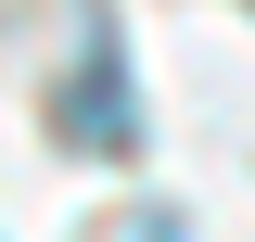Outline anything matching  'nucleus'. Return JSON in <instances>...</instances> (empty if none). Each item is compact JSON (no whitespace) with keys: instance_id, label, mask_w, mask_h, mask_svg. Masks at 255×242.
Returning <instances> with one entry per match:
<instances>
[{"instance_id":"obj_1","label":"nucleus","mask_w":255,"mask_h":242,"mask_svg":"<svg viewBox=\"0 0 255 242\" xmlns=\"http://www.w3.org/2000/svg\"><path fill=\"white\" fill-rule=\"evenodd\" d=\"M51 127H64L77 153H128V140H140V115H128V64H115V38H102V26H90V51L64 64Z\"/></svg>"}]
</instances>
